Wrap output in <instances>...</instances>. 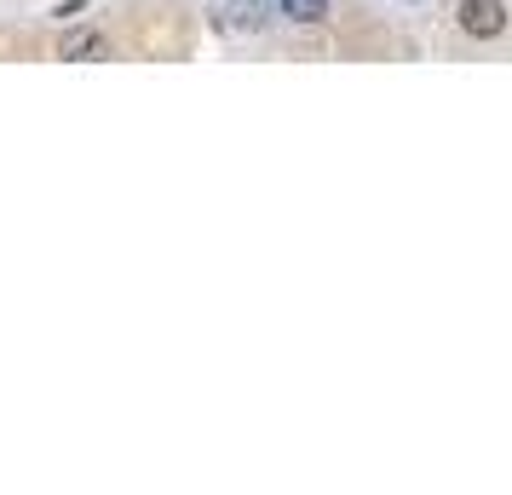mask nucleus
<instances>
[{"mask_svg": "<svg viewBox=\"0 0 512 495\" xmlns=\"http://www.w3.org/2000/svg\"><path fill=\"white\" fill-rule=\"evenodd\" d=\"M507 0H461L455 6V24H461V35H472V41H495L501 29H507Z\"/></svg>", "mask_w": 512, "mask_h": 495, "instance_id": "f257e3e1", "label": "nucleus"}, {"mask_svg": "<svg viewBox=\"0 0 512 495\" xmlns=\"http://www.w3.org/2000/svg\"><path fill=\"white\" fill-rule=\"evenodd\" d=\"M265 18H271L265 0H225V6H219V29H225V35H259Z\"/></svg>", "mask_w": 512, "mask_h": 495, "instance_id": "f03ea898", "label": "nucleus"}, {"mask_svg": "<svg viewBox=\"0 0 512 495\" xmlns=\"http://www.w3.org/2000/svg\"><path fill=\"white\" fill-rule=\"evenodd\" d=\"M58 58H64V64H98V58H110V41H104L98 29H70V35L58 41Z\"/></svg>", "mask_w": 512, "mask_h": 495, "instance_id": "7ed1b4c3", "label": "nucleus"}, {"mask_svg": "<svg viewBox=\"0 0 512 495\" xmlns=\"http://www.w3.org/2000/svg\"><path fill=\"white\" fill-rule=\"evenodd\" d=\"M282 18H294V24H323L328 18V0H277Z\"/></svg>", "mask_w": 512, "mask_h": 495, "instance_id": "20e7f679", "label": "nucleus"}]
</instances>
